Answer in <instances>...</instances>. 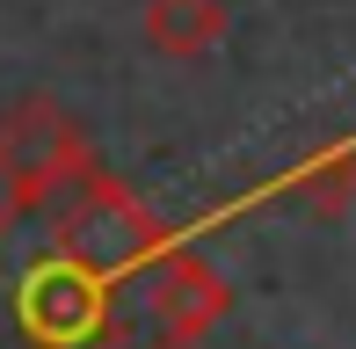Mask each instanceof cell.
Masks as SVG:
<instances>
[{
    "instance_id": "6da1fadb",
    "label": "cell",
    "mask_w": 356,
    "mask_h": 349,
    "mask_svg": "<svg viewBox=\"0 0 356 349\" xmlns=\"http://www.w3.org/2000/svg\"><path fill=\"white\" fill-rule=\"evenodd\" d=\"M44 211H51V241L73 247L80 262L109 269V277H138L145 262H160L175 247V233L145 211L117 174H102V168H88L73 189H58Z\"/></svg>"
},
{
    "instance_id": "7a4b0ae2",
    "label": "cell",
    "mask_w": 356,
    "mask_h": 349,
    "mask_svg": "<svg viewBox=\"0 0 356 349\" xmlns=\"http://www.w3.org/2000/svg\"><path fill=\"white\" fill-rule=\"evenodd\" d=\"M95 168L80 124L44 95H22V102L0 109V204L8 211H44L58 189H73L80 174Z\"/></svg>"
},
{
    "instance_id": "3957f363",
    "label": "cell",
    "mask_w": 356,
    "mask_h": 349,
    "mask_svg": "<svg viewBox=\"0 0 356 349\" xmlns=\"http://www.w3.org/2000/svg\"><path fill=\"white\" fill-rule=\"evenodd\" d=\"M138 298H145V320H153V335L168 342V349H189L225 306H233V284H225L204 255L168 247L160 262L138 269Z\"/></svg>"
},
{
    "instance_id": "277c9868",
    "label": "cell",
    "mask_w": 356,
    "mask_h": 349,
    "mask_svg": "<svg viewBox=\"0 0 356 349\" xmlns=\"http://www.w3.org/2000/svg\"><path fill=\"white\" fill-rule=\"evenodd\" d=\"M225 29H233L225 0H145V44L160 58H175V66L211 58L225 44Z\"/></svg>"
}]
</instances>
